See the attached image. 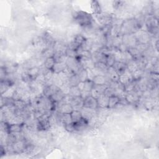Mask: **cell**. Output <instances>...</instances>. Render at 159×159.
Here are the masks:
<instances>
[{
	"mask_svg": "<svg viewBox=\"0 0 159 159\" xmlns=\"http://www.w3.org/2000/svg\"><path fill=\"white\" fill-rule=\"evenodd\" d=\"M66 64L68 68L70 69L72 71H73L75 74L83 69L82 66L80 63V61L77 58H72V57H67L66 60Z\"/></svg>",
	"mask_w": 159,
	"mask_h": 159,
	"instance_id": "obj_1",
	"label": "cell"
},
{
	"mask_svg": "<svg viewBox=\"0 0 159 159\" xmlns=\"http://www.w3.org/2000/svg\"><path fill=\"white\" fill-rule=\"evenodd\" d=\"M75 19L77 22L83 26H88L91 25V20H93L89 14H87L86 13H83V12H78Z\"/></svg>",
	"mask_w": 159,
	"mask_h": 159,
	"instance_id": "obj_2",
	"label": "cell"
},
{
	"mask_svg": "<svg viewBox=\"0 0 159 159\" xmlns=\"http://www.w3.org/2000/svg\"><path fill=\"white\" fill-rule=\"evenodd\" d=\"M96 16L97 20H98L99 22L101 24V25H103V26L111 25L113 23V17L109 14L104 13L101 12L100 14H96Z\"/></svg>",
	"mask_w": 159,
	"mask_h": 159,
	"instance_id": "obj_3",
	"label": "cell"
},
{
	"mask_svg": "<svg viewBox=\"0 0 159 159\" xmlns=\"http://www.w3.org/2000/svg\"><path fill=\"white\" fill-rule=\"evenodd\" d=\"M123 43L129 48L136 47L138 42L134 34H125L123 35Z\"/></svg>",
	"mask_w": 159,
	"mask_h": 159,
	"instance_id": "obj_4",
	"label": "cell"
},
{
	"mask_svg": "<svg viewBox=\"0 0 159 159\" xmlns=\"http://www.w3.org/2000/svg\"><path fill=\"white\" fill-rule=\"evenodd\" d=\"M133 81L134 80L132 78V73L127 69L119 75V82L121 84H123V85H124V86H126V85L128 84H129Z\"/></svg>",
	"mask_w": 159,
	"mask_h": 159,
	"instance_id": "obj_5",
	"label": "cell"
},
{
	"mask_svg": "<svg viewBox=\"0 0 159 159\" xmlns=\"http://www.w3.org/2000/svg\"><path fill=\"white\" fill-rule=\"evenodd\" d=\"M83 107L90 109H96L98 108L97 100L91 95L86 98L83 101Z\"/></svg>",
	"mask_w": 159,
	"mask_h": 159,
	"instance_id": "obj_6",
	"label": "cell"
},
{
	"mask_svg": "<svg viewBox=\"0 0 159 159\" xmlns=\"http://www.w3.org/2000/svg\"><path fill=\"white\" fill-rule=\"evenodd\" d=\"M95 110L96 109H90V108L83 107L80 110L81 113H82V118L88 121L91 118L95 116Z\"/></svg>",
	"mask_w": 159,
	"mask_h": 159,
	"instance_id": "obj_7",
	"label": "cell"
},
{
	"mask_svg": "<svg viewBox=\"0 0 159 159\" xmlns=\"http://www.w3.org/2000/svg\"><path fill=\"white\" fill-rule=\"evenodd\" d=\"M124 98L129 105V104L132 105V104L137 103L139 100L140 96H139L135 92L126 93Z\"/></svg>",
	"mask_w": 159,
	"mask_h": 159,
	"instance_id": "obj_8",
	"label": "cell"
},
{
	"mask_svg": "<svg viewBox=\"0 0 159 159\" xmlns=\"http://www.w3.org/2000/svg\"><path fill=\"white\" fill-rule=\"evenodd\" d=\"M98 105L100 108H108L109 97L105 94H101L98 98L97 99Z\"/></svg>",
	"mask_w": 159,
	"mask_h": 159,
	"instance_id": "obj_9",
	"label": "cell"
},
{
	"mask_svg": "<svg viewBox=\"0 0 159 159\" xmlns=\"http://www.w3.org/2000/svg\"><path fill=\"white\" fill-rule=\"evenodd\" d=\"M13 147L14 152L16 153H20L24 151L26 149L25 143L22 140H19L14 142L13 144Z\"/></svg>",
	"mask_w": 159,
	"mask_h": 159,
	"instance_id": "obj_10",
	"label": "cell"
},
{
	"mask_svg": "<svg viewBox=\"0 0 159 159\" xmlns=\"http://www.w3.org/2000/svg\"><path fill=\"white\" fill-rule=\"evenodd\" d=\"M121 24H114L113 25H111V29H110L109 35L112 38L117 37L121 35Z\"/></svg>",
	"mask_w": 159,
	"mask_h": 159,
	"instance_id": "obj_11",
	"label": "cell"
},
{
	"mask_svg": "<svg viewBox=\"0 0 159 159\" xmlns=\"http://www.w3.org/2000/svg\"><path fill=\"white\" fill-rule=\"evenodd\" d=\"M106 73H108L109 78L111 80V82H119V74L113 68V67H109Z\"/></svg>",
	"mask_w": 159,
	"mask_h": 159,
	"instance_id": "obj_12",
	"label": "cell"
},
{
	"mask_svg": "<svg viewBox=\"0 0 159 159\" xmlns=\"http://www.w3.org/2000/svg\"><path fill=\"white\" fill-rule=\"evenodd\" d=\"M59 112L60 114H70L73 110V106L70 104H61L59 106Z\"/></svg>",
	"mask_w": 159,
	"mask_h": 159,
	"instance_id": "obj_13",
	"label": "cell"
},
{
	"mask_svg": "<svg viewBox=\"0 0 159 159\" xmlns=\"http://www.w3.org/2000/svg\"><path fill=\"white\" fill-rule=\"evenodd\" d=\"M65 94L60 90V88L55 92L50 98L54 103H59L63 100L65 96Z\"/></svg>",
	"mask_w": 159,
	"mask_h": 159,
	"instance_id": "obj_14",
	"label": "cell"
},
{
	"mask_svg": "<svg viewBox=\"0 0 159 159\" xmlns=\"http://www.w3.org/2000/svg\"><path fill=\"white\" fill-rule=\"evenodd\" d=\"M66 68L67 65L66 62H56L52 69V71L55 73H59L64 72Z\"/></svg>",
	"mask_w": 159,
	"mask_h": 159,
	"instance_id": "obj_15",
	"label": "cell"
},
{
	"mask_svg": "<svg viewBox=\"0 0 159 159\" xmlns=\"http://www.w3.org/2000/svg\"><path fill=\"white\" fill-rule=\"evenodd\" d=\"M93 82L94 85H108V80L106 77L104 75H99L95 77Z\"/></svg>",
	"mask_w": 159,
	"mask_h": 159,
	"instance_id": "obj_16",
	"label": "cell"
},
{
	"mask_svg": "<svg viewBox=\"0 0 159 159\" xmlns=\"http://www.w3.org/2000/svg\"><path fill=\"white\" fill-rule=\"evenodd\" d=\"M112 67L119 73V75L127 69L126 64L121 62H116Z\"/></svg>",
	"mask_w": 159,
	"mask_h": 159,
	"instance_id": "obj_17",
	"label": "cell"
},
{
	"mask_svg": "<svg viewBox=\"0 0 159 159\" xmlns=\"http://www.w3.org/2000/svg\"><path fill=\"white\" fill-rule=\"evenodd\" d=\"M120 98L116 95H113L109 97V102H108V108L113 109L114 108L116 105L119 103Z\"/></svg>",
	"mask_w": 159,
	"mask_h": 159,
	"instance_id": "obj_18",
	"label": "cell"
},
{
	"mask_svg": "<svg viewBox=\"0 0 159 159\" xmlns=\"http://www.w3.org/2000/svg\"><path fill=\"white\" fill-rule=\"evenodd\" d=\"M27 72L30 77H31L32 80H35V78L38 77L40 73H41L40 69L38 66L30 67V68L27 70Z\"/></svg>",
	"mask_w": 159,
	"mask_h": 159,
	"instance_id": "obj_19",
	"label": "cell"
},
{
	"mask_svg": "<svg viewBox=\"0 0 159 159\" xmlns=\"http://www.w3.org/2000/svg\"><path fill=\"white\" fill-rule=\"evenodd\" d=\"M70 114L73 123H77L83 118L81 111H80V110H73Z\"/></svg>",
	"mask_w": 159,
	"mask_h": 159,
	"instance_id": "obj_20",
	"label": "cell"
},
{
	"mask_svg": "<svg viewBox=\"0 0 159 159\" xmlns=\"http://www.w3.org/2000/svg\"><path fill=\"white\" fill-rule=\"evenodd\" d=\"M56 60L54 59L53 57H50L46 59L44 62V66L47 70H52L53 67L56 64Z\"/></svg>",
	"mask_w": 159,
	"mask_h": 159,
	"instance_id": "obj_21",
	"label": "cell"
},
{
	"mask_svg": "<svg viewBox=\"0 0 159 159\" xmlns=\"http://www.w3.org/2000/svg\"><path fill=\"white\" fill-rule=\"evenodd\" d=\"M22 124H9V134L21 132L22 130Z\"/></svg>",
	"mask_w": 159,
	"mask_h": 159,
	"instance_id": "obj_22",
	"label": "cell"
},
{
	"mask_svg": "<svg viewBox=\"0 0 159 159\" xmlns=\"http://www.w3.org/2000/svg\"><path fill=\"white\" fill-rule=\"evenodd\" d=\"M77 52L78 53V56L80 57L91 59V56H92V53H91L90 51L83 50L80 47H79V48L77 51Z\"/></svg>",
	"mask_w": 159,
	"mask_h": 159,
	"instance_id": "obj_23",
	"label": "cell"
},
{
	"mask_svg": "<svg viewBox=\"0 0 159 159\" xmlns=\"http://www.w3.org/2000/svg\"><path fill=\"white\" fill-rule=\"evenodd\" d=\"M126 66H127V69L131 73H132L134 72H135L136 70H137V69H139L137 64L135 60H131L130 61V62H128L126 64Z\"/></svg>",
	"mask_w": 159,
	"mask_h": 159,
	"instance_id": "obj_24",
	"label": "cell"
},
{
	"mask_svg": "<svg viewBox=\"0 0 159 159\" xmlns=\"http://www.w3.org/2000/svg\"><path fill=\"white\" fill-rule=\"evenodd\" d=\"M127 51L130 53V54L135 60L140 59L141 53L139 52L136 47H129L127 49Z\"/></svg>",
	"mask_w": 159,
	"mask_h": 159,
	"instance_id": "obj_25",
	"label": "cell"
},
{
	"mask_svg": "<svg viewBox=\"0 0 159 159\" xmlns=\"http://www.w3.org/2000/svg\"><path fill=\"white\" fill-rule=\"evenodd\" d=\"M122 43H123V35H122L112 38V47L118 48Z\"/></svg>",
	"mask_w": 159,
	"mask_h": 159,
	"instance_id": "obj_26",
	"label": "cell"
},
{
	"mask_svg": "<svg viewBox=\"0 0 159 159\" xmlns=\"http://www.w3.org/2000/svg\"><path fill=\"white\" fill-rule=\"evenodd\" d=\"M54 54H55V51L53 50V48H50V47L46 48V49H44L43 52H42V57L45 58V59L47 58H50V57H53Z\"/></svg>",
	"mask_w": 159,
	"mask_h": 159,
	"instance_id": "obj_27",
	"label": "cell"
},
{
	"mask_svg": "<svg viewBox=\"0 0 159 159\" xmlns=\"http://www.w3.org/2000/svg\"><path fill=\"white\" fill-rule=\"evenodd\" d=\"M95 68H96L97 69H98L100 71H101L103 73H105L107 72L109 67L107 66V65L105 62H98L95 63Z\"/></svg>",
	"mask_w": 159,
	"mask_h": 159,
	"instance_id": "obj_28",
	"label": "cell"
},
{
	"mask_svg": "<svg viewBox=\"0 0 159 159\" xmlns=\"http://www.w3.org/2000/svg\"><path fill=\"white\" fill-rule=\"evenodd\" d=\"M132 73V76L134 81H139V80L141 78L144 74V70L137 69L135 72H134Z\"/></svg>",
	"mask_w": 159,
	"mask_h": 159,
	"instance_id": "obj_29",
	"label": "cell"
},
{
	"mask_svg": "<svg viewBox=\"0 0 159 159\" xmlns=\"http://www.w3.org/2000/svg\"><path fill=\"white\" fill-rule=\"evenodd\" d=\"M78 77L80 80V82H83L87 81L88 80V74H87V69H82L78 73Z\"/></svg>",
	"mask_w": 159,
	"mask_h": 159,
	"instance_id": "obj_30",
	"label": "cell"
},
{
	"mask_svg": "<svg viewBox=\"0 0 159 159\" xmlns=\"http://www.w3.org/2000/svg\"><path fill=\"white\" fill-rule=\"evenodd\" d=\"M13 105L16 108V110H20V111H23V110L25 109L26 107V103L24 101H22L21 100H16L14 101Z\"/></svg>",
	"mask_w": 159,
	"mask_h": 159,
	"instance_id": "obj_31",
	"label": "cell"
},
{
	"mask_svg": "<svg viewBox=\"0 0 159 159\" xmlns=\"http://www.w3.org/2000/svg\"><path fill=\"white\" fill-rule=\"evenodd\" d=\"M62 114V116H61V121H62V123L64 125L73 123L70 114Z\"/></svg>",
	"mask_w": 159,
	"mask_h": 159,
	"instance_id": "obj_32",
	"label": "cell"
},
{
	"mask_svg": "<svg viewBox=\"0 0 159 159\" xmlns=\"http://www.w3.org/2000/svg\"><path fill=\"white\" fill-rule=\"evenodd\" d=\"M69 95L73 97H80L81 96L82 91L80 90V89L77 87V86L71 87Z\"/></svg>",
	"mask_w": 159,
	"mask_h": 159,
	"instance_id": "obj_33",
	"label": "cell"
},
{
	"mask_svg": "<svg viewBox=\"0 0 159 159\" xmlns=\"http://www.w3.org/2000/svg\"><path fill=\"white\" fill-rule=\"evenodd\" d=\"M93 87H94V83H93V81H91V80H87V81L85 82L84 90L83 91H85V92L90 93L91 91V90L93 89Z\"/></svg>",
	"mask_w": 159,
	"mask_h": 159,
	"instance_id": "obj_34",
	"label": "cell"
},
{
	"mask_svg": "<svg viewBox=\"0 0 159 159\" xmlns=\"http://www.w3.org/2000/svg\"><path fill=\"white\" fill-rule=\"evenodd\" d=\"M115 62H116L115 58L113 53H110L108 55V56H106V64L109 68V67H112Z\"/></svg>",
	"mask_w": 159,
	"mask_h": 159,
	"instance_id": "obj_35",
	"label": "cell"
},
{
	"mask_svg": "<svg viewBox=\"0 0 159 159\" xmlns=\"http://www.w3.org/2000/svg\"><path fill=\"white\" fill-rule=\"evenodd\" d=\"M80 82V80L78 78V75L75 74L70 77L69 80V84L70 87H75L77 86V85Z\"/></svg>",
	"mask_w": 159,
	"mask_h": 159,
	"instance_id": "obj_36",
	"label": "cell"
},
{
	"mask_svg": "<svg viewBox=\"0 0 159 159\" xmlns=\"http://www.w3.org/2000/svg\"><path fill=\"white\" fill-rule=\"evenodd\" d=\"M91 8H92V9L95 12V14H98L101 13V9L100 7V5L98 1H92V3H91Z\"/></svg>",
	"mask_w": 159,
	"mask_h": 159,
	"instance_id": "obj_37",
	"label": "cell"
},
{
	"mask_svg": "<svg viewBox=\"0 0 159 159\" xmlns=\"http://www.w3.org/2000/svg\"><path fill=\"white\" fill-rule=\"evenodd\" d=\"M34 80L38 83V84H40V85H44V86H45L46 85V78H45V75L44 73H40V74Z\"/></svg>",
	"mask_w": 159,
	"mask_h": 159,
	"instance_id": "obj_38",
	"label": "cell"
},
{
	"mask_svg": "<svg viewBox=\"0 0 159 159\" xmlns=\"http://www.w3.org/2000/svg\"><path fill=\"white\" fill-rule=\"evenodd\" d=\"M20 77H21V80H22L24 82H26L27 83H29L30 82L33 80L31 77H30V75H29L27 71V72H23L22 73H21Z\"/></svg>",
	"mask_w": 159,
	"mask_h": 159,
	"instance_id": "obj_39",
	"label": "cell"
},
{
	"mask_svg": "<svg viewBox=\"0 0 159 159\" xmlns=\"http://www.w3.org/2000/svg\"><path fill=\"white\" fill-rule=\"evenodd\" d=\"M85 40H86V38H85V37L82 34H77L74 37V39H73V41L75 42L76 43H77L80 46L85 41Z\"/></svg>",
	"mask_w": 159,
	"mask_h": 159,
	"instance_id": "obj_40",
	"label": "cell"
},
{
	"mask_svg": "<svg viewBox=\"0 0 159 159\" xmlns=\"http://www.w3.org/2000/svg\"><path fill=\"white\" fill-rule=\"evenodd\" d=\"M65 55L67 57H72V58H77L78 53L77 51L70 49V48H67L65 51Z\"/></svg>",
	"mask_w": 159,
	"mask_h": 159,
	"instance_id": "obj_41",
	"label": "cell"
},
{
	"mask_svg": "<svg viewBox=\"0 0 159 159\" xmlns=\"http://www.w3.org/2000/svg\"><path fill=\"white\" fill-rule=\"evenodd\" d=\"M136 47L137 48V50L139 51V52L140 53H144V52H145L148 49L149 44L138 43Z\"/></svg>",
	"mask_w": 159,
	"mask_h": 159,
	"instance_id": "obj_42",
	"label": "cell"
},
{
	"mask_svg": "<svg viewBox=\"0 0 159 159\" xmlns=\"http://www.w3.org/2000/svg\"><path fill=\"white\" fill-rule=\"evenodd\" d=\"M70 87H71L70 86L69 84L67 83H64L59 88L65 95H69Z\"/></svg>",
	"mask_w": 159,
	"mask_h": 159,
	"instance_id": "obj_43",
	"label": "cell"
},
{
	"mask_svg": "<svg viewBox=\"0 0 159 159\" xmlns=\"http://www.w3.org/2000/svg\"><path fill=\"white\" fill-rule=\"evenodd\" d=\"M101 95V93L100 92V91L94 87L93 88L92 90H91V92H90V95L92 97L95 98L96 100Z\"/></svg>",
	"mask_w": 159,
	"mask_h": 159,
	"instance_id": "obj_44",
	"label": "cell"
},
{
	"mask_svg": "<svg viewBox=\"0 0 159 159\" xmlns=\"http://www.w3.org/2000/svg\"><path fill=\"white\" fill-rule=\"evenodd\" d=\"M104 94H105L106 96H107L108 97H110V96H111L115 95V90H114V88L108 87L106 89V90L105 91V93H104Z\"/></svg>",
	"mask_w": 159,
	"mask_h": 159,
	"instance_id": "obj_45",
	"label": "cell"
},
{
	"mask_svg": "<svg viewBox=\"0 0 159 159\" xmlns=\"http://www.w3.org/2000/svg\"><path fill=\"white\" fill-rule=\"evenodd\" d=\"M80 47V46L79 44H78L77 43H76L75 42H74V41L73 40L72 42H70V43L69 44L68 46H67V48H70V49H72V50L77 51Z\"/></svg>",
	"mask_w": 159,
	"mask_h": 159,
	"instance_id": "obj_46",
	"label": "cell"
},
{
	"mask_svg": "<svg viewBox=\"0 0 159 159\" xmlns=\"http://www.w3.org/2000/svg\"><path fill=\"white\" fill-rule=\"evenodd\" d=\"M65 129L70 132H72L74 131H75V127L74 123H71L69 124L65 125Z\"/></svg>",
	"mask_w": 159,
	"mask_h": 159,
	"instance_id": "obj_47",
	"label": "cell"
},
{
	"mask_svg": "<svg viewBox=\"0 0 159 159\" xmlns=\"http://www.w3.org/2000/svg\"><path fill=\"white\" fill-rule=\"evenodd\" d=\"M87 74H88V80L91 81H93L95 77V75L94 74L92 69H87Z\"/></svg>",
	"mask_w": 159,
	"mask_h": 159,
	"instance_id": "obj_48",
	"label": "cell"
},
{
	"mask_svg": "<svg viewBox=\"0 0 159 159\" xmlns=\"http://www.w3.org/2000/svg\"><path fill=\"white\" fill-rule=\"evenodd\" d=\"M64 72L65 73V74L66 75L67 77H69V78H70L73 75H74L75 74V73L74 72H73V71H72L70 69L68 68V67H67V68Z\"/></svg>",
	"mask_w": 159,
	"mask_h": 159,
	"instance_id": "obj_49",
	"label": "cell"
},
{
	"mask_svg": "<svg viewBox=\"0 0 159 159\" xmlns=\"http://www.w3.org/2000/svg\"><path fill=\"white\" fill-rule=\"evenodd\" d=\"M150 79L154 82H157L158 80V73L155 72H151Z\"/></svg>",
	"mask_w": 159,
	"mask_h": 159,
	"instance_id": "obj_50",
	"label": "cell"
},
{
	"mask_svg": "<svg viewBox=\"0 0 159 159\" xmlns=\"http://www.w3.org/2000/svg\"><path fill=\"white\" fill-rule=\"evenodd\" d=\"M84 87H85V82H80L77 85V87L81 91H83L84 90Z\"/></svg>",
	"mask_w": 159,
	"mask_h": 159,
	"instance_id": "obj_51",
	"label": "cell"
}]
</instances>
